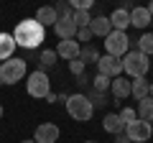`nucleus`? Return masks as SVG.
Returning <instances> with one entry per match:
<instances>
[{
  "label": "nucleus",
  "instance_id": "nucleus-1",
  "mask_svg": "<svg viewBox=\"0 0 153 143\" xmlns=\"http://www.w3.org/2000/svg\"><path fill=\"white\" fill-rule=\"evenodd\" d=\"M13 39H16V46H21V49H36V46L44 44L46 28L36 18H23L13 28Z\"/></svg>",
  "mask_w": 153,
  "mask_h": 143
},
{
  "label": "nucleus",
  "instance_id": "nucleus-2",
  "mask_svg": "<svg viewBox=\"0 0 153 143\" xmlns=\"http://www.w3.org/2000/svg\"><path fill=\"white\" fill-rule=\"evenodd\" d=\"M148 69H151V61H148V56H146V54H140L138 49L128 51V54L123 56V72H125L130 79L146 77Z\"/></svg>",
  "mask_w": 153,
  "mask_h": 143
},
{
  "label": "nucleus",
  "instance_id": "nucleus-3",
  "mask_svg": "<svg viewBox=\"0 0 153 143\" xmlns=\"http://www.w3.org/2000/svg\"><path fill=\"white\" fill-rule=\"evenodd\" d=\"M66 112L76 123H87L92 118V112H94V105H92V100L87 95H69V100H66Z\"/></svg>",
  "mask_w": 153,
  "mask_h": 143
},
{
  "label": "nucleus",
  "instance_id": "nucleus-4",
  "mask_svg": "<svg viewBox=\"0 0 153 143\" xmlns=\"http://www.w3.org/2000/svg\"><path fill=\"white\" fill-rule=\"evenodd\" d=\"M26 92L36 100H46L51 95V79L44 69H36L26 77Z\"/></svg>",
  "mask_w": 153,
  "mask_h": 143
},
{
  "label": "nucleus",
  "instance_id": "nucleus-5",
  "mask_svg": "<svg viewBox=\"0 0 153 143\" xmlns=\"http://www.w3.org/2000/svg\"><path fill=\"white\" fill-rule=\"evenodd\" d=\"M23 77H28L26 59L13 56V59H8V61L0 64V79H3V84H16V82H21Z\"/></svg>",
  "mask_w": 153,
  "mask_h": 143
},
{
  "label": "nucleus",
  "instance_id": "nucleus-6",
  "mask_svg": "<svg viewBox=\"0 0 153 143\" xmlns=\"http://www.w3.org/2000/svg\"><path fill=\"white\" fill-rule=\"evenodd\" d=\"M105 51H107L110 56H117V59H123V56L130 51V39H128L125 31H112L105 39Z\"/></svg>",
  "mask_w": 153,
  "mask_h": 143
},
{
  "label": "nucleus",
  "instance_id": "nucleus-7",
  "mask_svg": "<svg viewBox=\"0 0 153 143\" xmlns=\"http://www.w3.org/2000/svg\"><path fill=\"white\" fill-rule=\"evenodd\" d=\"M97 74H102V77H107V79L123 77V59L110 56V54L100 56V61H97Z\"/></svg>",
  "mask_w": 153,
  "mask_h": 143
},
{
  "label": "nucleus",
  "instance_id": "nucleus-8",
  "mask_svg": "<svg viewBox=\"0 0 153 143\" xmlns=\"http://www.w3.org/2000/svg\"><path fill=\"white\" fill-rule=\"evenodd\" d=\"M125 136L130 138V143H146L153 136V128L148 120H135L130 125H125Z\"/></svg>",
  "mask_w": 153,
  "mask_h": 143
},
{
  "label": "nucleus",
  "instance_id": "nucleus-9",
  "mask_svg": "<svg viewBox=\"0 0 153 143\" xmlns=\"http://www.w3.org/2000/svg\"><path fill=\"white\" fill-rule=\"evenodd\" d=\"M59 136H61V130L56 123H38L36 133H33V141L36 143H56Z\"/></svg>",
  "mask_w": 153,
  "mask_h": 143
},
{
  "label": "nucleus",
  "instance_id": "nucleus-10",
  "mask_svg": "<svg viewBox=\"0 0 153 143\" xmlns=\"http://www.w3.org/2000/svg\"><path fill=\"white\" fill-rule=\"evenodd\" d=\"M79 51H82V46H79V41H76V39L59 41V46H56V56H59V59H66V61L79 59Z\"/></svg>",
  "mask_w": 153,
  "mask_h": 143
},
{
  "label": "nucleus",
  "instance_id": "nucleus-11",
  "mask_svg": "<svg viewBox=\"0 0 153 143\" xmlns=\"http://www.w3.org/2000/svg\"><path fill=\"white\" fill-rule=\"evenodd\" d=\"M54 31H56V36H59L61 41H69V39H76V31H79V28L74 26L71 18H59L56 26H54Z\"/></svg>",
  "mask_w": 153,
  "mask_h": 143
},
{
  "label": "nucleus",
  "instance_id": "nucleus-12",
  "mask_svg": "<svg viewBox=\"0 0 153 143\" xmlns=\"http://www.w3.org/2000/svg\"><path fill=\"white\" fill-rule=\"evenodd\" d=\"M107 18L112 23V31H125L130 26V10H125V8H115Z\"/></svg>",
  "mask_w": 153,
  "mask_h": 143
},
{
  "label": "nucleus",
  "instance_id": "nucleus-13",
  "mask_svg": "<svg viewBox=\"0 0 153 143\" xmlns=\"http://www.w3.org/2000/svg\"><path fill=\"white\" fill-rule=\"evenodd\" d=\"M89 31H92V36L107 39L110 33H112V23H110L107 16H97V18H92V23H89Z\"/></svg>",
  "mask_w": 153,
  "mask_h": 143
},
{
  "label": "nucleus",
  "instance_id": "nucleus-14",
  "mask_svg": "<svg viewBox=\"0 0 153 143\" xmlns=\"http://www.w3.org/2000/svg\"><path fill=\"white\" fill-rule=\"evenodd\" d=\"M13 54H16V39H13V33H0V64L13 59Z\"/></svg>",
  "mask_w": 153,
  "mask_h": 143
},
{
  "label": "nucleus",
  "instance_id": "nucleus-15",
  "mask_svg": "<svg viewBox=\"0 0 153 143\" xmlns=\"http://www.w3.org/2000/svg\"><path fill=\"white\" fill-rule=\"evenodd\" d=\"M151 13H148V8H133L130 10V26L140 28V31H146L148 26H151Z\"/></svg>",
  "mask_w": 153,
  "mask_h": 143
},
{
  "label": "nucleus",
  "instance_id": "nucleus-16",
  "mask_svg": "<svg viewBox=\"0 0 153 143\" xmlns=\"http://www.w3.org/2000/svg\"><path fill=\"white\" fill-rule=\"evenodd\" d=\"M110 92L115 95V100H125L130 97V79L128 77H117L110 82Z\"/></svg>",
  "mask_w": 153,
  "mask_h": 143
},
{
  "label": "nucleus",
  "instance_id": "nucleus-17",
  "mask_svg": "<svg viewBox=\"0 0 153 143\" xmlns=\"http://www.w3.org/2000/svg\"><path fill=\"white\" fill-rule=\"evenodd\" d=\"M102 128H105L107 133H112V136L125 133V123L120 120V115H117V112H107V115H105V120H102Z\"/></svg>",
  "mask_w": 153,
  "mask_h": 143
},
{
  "label": "nucleus",
  "instance_id": "nucleus-18",
  "mask_svg": "<svg viewBox=\"0 0 153 143\" xmlns=\"http://www.w3.org/2000/svg\"><path fill=\"white\" fill-rule=\"evenodd\" d=\"M36 21L41 23V26H56V21H59V13H56V8L51 5H44V8H38L36 10Z\"/></svg>",
  "mask_w": 153,
  "mask_h": 143
},
{
  "label": "nucleus",
  "instance_id": "nucleus-19",
  "mask_svg": "<svg viewBox=\"0 0 153 143\" xmlns=\"http://www.w3.org/2000/svg\"><path fill=\"white\" fill-rule=\"evenodd\" d=\"M148 89H151V82L146 77H138V79H130V95L140 102L143 97H148Z\"/></svg>",
  "mask_w": 153,
  "mask_h": 143
},
{
  "label": "nucleus",
  "instance_id": "nucleus-20",
  "mask_svg": "<svg viewBox=\"0 0 153 143\" xmlns=\"http://www.w3.org/2000/svg\"><path fill=\"white\" fill-rule=\"evenodd\" d=\"M138 120H151L153 118V97H143L138 102Z\"/></svg>",
  "mask_w": 153,
  "mask_h": 143
},
{
  "label": "nucleus",
  "instance_id": "nucleus-21",
  "mask_svg": "<svg viewBox=\"0 0 153 143\" xmlns=\"http://www.w3.org/2000/svg\"><path fill=\"white\" fill-rule=\"evenodd\" d=\"M79 59H82L84 64H92V61L97 64V61H100V51L94 49L92 44H87V46H82V51H79Z\"/></svg>",
  "mask_w": 153,
  "mask_h": 143
},
{
  "label": "nucleus",
  "instance_id": "nucleus-22",
  "mask_svg": "<svg viewBox=\"0 0 153 143\" xmlns=\"http://www.w3.org/2000/svg\"><path fill=\"white\" fill-rule=\"evenodd\" d=\"M71 21H74L76 28H89L92 16H89V10H74V13H71Z\"/></svg>",
  "mask_w": 153,
  "mask_h": 143
},
{
  "label": "nucleus",
  "instance_id": "nucleus-23",
  "mask_svg": "<svg viewBox=\"0 0 153 143\" xmlns=\"http://www.w3.org/2000/svg\"><path fill=\"white\" fill-rule=\"evenodd\" d=\"M138 51L146 56L153 54V33H143L140 39H138Z\"/></svg>",
  "mask_w": 153,
  "mask_h": 143
},
{
  "label": "nucleus",
  "instance_id": "nucleus-24",
  "mask_svg": "<svg viewBox=\"0 0 153 143\" xmlns=\"http://www.w3.org/2000/svg\"><path fill=\"white\" fill-rule=\"evenodd\" d=\"M110 82H112V79L102 77V74H94V79H92V87H94V92L105 95V92H107V89H110Z\"/></svg>",
  "mask_w": 153,
  "mask_h": 143
},
{
  "label": "nucleus",
  "instance_id": "nucleus-25",
  "mask_svg": "<svg viewBox=\"0 0 153 143\" xmlns=\"http://www.w3.org/2000/svg\"><path fill=\"white\" fill-rule=\"evenodd\" d=\"M56 49H44L41 51V56H38V61H41V66H54L56 64Z\"/></svg>",
  "mask_w": 153,
  "mask_h": 143
},
{
  "label": "nucleus",
  "instance_id": "nucleus-26",
  "mask_svg": "<svg viewBox=\"0 0 153 143\" xmlns=\"http://www.w3.org/2000/svg\"><path fill=\"white\" fill-rule=\"evenodd\" d=\"M117 115H120V120L125 123V125H130V123H135V120H138V112L133 110V107H123Z\"/></svg>",
  "mask_w": 153,
  "mask_h": 143
},
{
  "label": "nucleus",
  "instance_id": "nucleus-27",
  "mask_svg": "<svg viewBox=\"0 0 153 143\" xmlns=\"http://www.w3.org/2000/svg\"><path fill=\"white\" fill-rule=\"evenodd\" d=\"M84 69H87V64H84L82 59H74V61H69V72L74 74V77H82V74H84Z\"/></svg>",
  "mask_w": 153,
  "mask_h": 143
},
{
  "label": "nucleus",
  "instance_id": "nucleus-28",
  "mask_svg": "<svg viewBox=\"0 0 153 143\" xmlns=\"http://www.w3.org/2000/svg\"><path fill=\"white\" fill-rule=\"evenodd\" d=\"M92 39H94V36H92V31H89V28H79V31H76V41H84V46H87Z\"/></svg>",
  "mask_w": 153,
  "mask_h": 143
},
{
  "label": "nucleus",
  "instance_id": "nucleus-29",
  "mask_svg": "<svg viewBox=\"0 0 153 143\" xmlns=\"http://www.w3.org/2000/svg\"><path fill=\"white\" fill-rule=\"evenodd\" d=\"M89 100H92V105H97V107H102V105H107V100H105V95H100V92H94V95H92Z\"/></svg>",
  "mask_w": 153,
  "mask_h": 143
},
{
  "label": "nucleus",
  "instance_id": "nucleus-30",
  "mask_svg": "<svg viewBox=\"0 0 153 143\" xmlns=\"http://www.w3.org/2000/svg\"><path fill=\"white\" fill-rule=\"evenodd\" d=\"M115 143H130V138H128L125 133H117V136H115Z\"/></svg>",
  "mask_w": 153,
  "mask_h": 143
},
{
  "label": "nucleus",
  "instance_id": "nucleus-31",
  "mask_svg": "<svg viewBox=\"0 0 153 143\" xmlns=\"http://www.w3.org/2000/svg\"><path fill=\"white\" fill-rule=\"evenodd\" d=\"M148 97H153V82H151V89H148Z\"/></svg>",
  "mask_w": 153,
  "mask_h": 143
},
{
  "label": "nucleus",
  "instance_id": "nucleus-32",
  "mask_svg": "<svg viewBox=\"0 0 153 143\" xmlns=\"http://www.w3.org/2000/svg\"><path fill=\"white\" fill-rule=\"evenodd\" d=\"M148 13H151V18H153V3H151V5H148Z\"/></svg>",
  "mask_w": 153,
  "mask_h": 143
},
{
  "label": "nucleus",
  "instance_id": "nucleus-33",
  "mask_svg": "<svg viewBox=\"0 0 153 143\" xmlns=\"http://www.w3.org/2000/svg\"><path fill=\"white\" fill-rule=\"evenodd\" d=\"M21 143H36V141H33V138H26V141H21Z\"/></svg>",
  "mask_w": 153,
  "mask_h": 143
},
{
  "label": "nucleus",
  "instance_id": "nucleus-34",
  "mask_svg": "<svg viewBox=\"0 0 153 143\" xmlns=\"http://www.w3.org/2000/svg\"><path fill=\"white\" fill-rule=\"evenodd\" d=\"M0 118H3V102H0Z\"/></svg>",
  "mask_w": 153,
  "mask_h": 143
},
{
  "label": "nucleus",
  "instance_id": "nucleus-35",
  "mask_svg": "<svg viewBox=\"0 0 153 143\" xmlns=\"http://www.w3.org/2000/svg\"><path fill=\"white\" fill-rule=\"evenodd\" d=\"M84 143H100V141H84Z\"/></svg>",
  "mask_w": 153,
  "mask_h": 143
},
{
  "label": "nucleus",
  "instance_id": "nucleus-36",
  "mask_svg": "<svg viewBox=\"0 0 153 143\" xmlns=\"http://www.w3.org/2000/svg\"><path fill=\"white\" fill-rule=\"evenodd\" d=\"M148 123H151V128H153V118H151V120H148Z\"/></svg>",
  "mask_w": 153,
  "mask_h": 143
}]
</instances>
